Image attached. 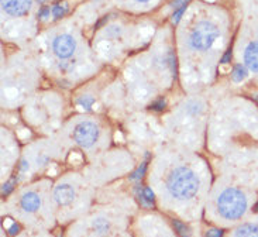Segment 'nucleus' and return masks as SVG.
<instances>
[{
  "instance_id": "nucleus-1",
  "label": "nucleus",
  "mask_w": 258,
  "mask_h": 237,
  "mask_svg": "<svg viewBox=\"0 0 258 237\" xmlns=\"http://www.w3.org/2000/svg\"><path fill=\"white\" fill-rule=\"evenodd\" d=\"M164 189L167 195L178 203L195 201L202 191V178L190 165H176L165 175Z\"/></svg>"
},
{
  "instance_id": "nucleus-2",
  "label": "nucleus",
  "mask_w": 258,
  "mask_h": 237,
  "mask_svg": "<svg viewBox=\"0 0 258 237\" xmlns=\"http://www.w3.org/2000/svg\"><path fill=\"white\" fill-rule=\"evenodd\" d=\"M248 196L238 187H224L219 191L215 199V208L220 219L236 222L244 216L248 210Z\"/></svg>"
},
{
  "instance_id": "nucleus-3",
  "label": "nucleus",
  "mask_w": 258,
  "mask_h": 237,
  "mask_svg": "<svg viewBox=\"0 0 258 237\" xmlns=\"http://www.w3.org/2000/svg\"><path fill=\"white\" fill-rule=\"evenodd\" d=\"M14 209L21 217L40 219L45 213V196L40 188L30 187L21 191L16 198Z\"/></svg>"
},
{
  "instance_id": "nucleus-4",
  "label": "nucleus",
  "mask_w": 258,
  "mask_h": 237,
  "mask_svg": "<svg viewBox=\"0 0 258 237\" xmlns=\"http://www.w3.org/2000/svg\"><path fill=\"white\" fill-rule=\"evenodd\" d=\"M82 198V188L77 181H59L52 191V202L58 210H72Z\"/></svg>"
},
{
  "instance_id": "nucleus-5",
  "label": "nucleus",
  "mask_w": 258,
  "mask_h": 237,
  "mask_svg": "<svg viewBox=\"0 0 258 237\" xmlns=\"http://www.w3.org/2000/svg\"><path fill=\"white\" fill-rule=\"evenodd\" d=\"M217 38H219V30L216 26L209 21H201L192 30L188 42L190 48L196 51H206L215 44Z\"/></svg>"
},
{
  "instance_id": "nucleus-6",
  "label": "nucleus",
  "mask_w": 258,
  "mask_h": 237,
  "mask_svg": "<svg viewBox=\"0 0 258 237\" xmlns=\"http://www.w3.org/2000/svg\"><path fill=\"white\" fill-rule=\"evenodd\" d=\"M99 136H100V130L95 123L92 122H81L75 126V130L72 133L74 141L78 146L82 148H92L98 143Z\"/></svg>"
},
{
  "instance_id": "nucleus-7",
  "label": "nucleus",
  "mask_w": 258,
  "mask_h": 237,
  "mask_svg": "<svg viewBox=\"0 0 258 237\" xmlns=\"http://www.w3.org/2000/svg\"><path fill=\"white\" fill-rule=\"evenodd\" d=\"M75 48H77V42L68 34L58 35L52 42V49H54L55 55L61 60L72 56V54L75 52Z\"/></svg>"
},
{
  "instance_id": "nucleus-8",
  "label": "nucleus",
  "mask_w": 258,
  "mask_h": 237,
  "mask_svg": "<svg viewBox=\"0 0 258 237\" xmlns=\"http://www.w3.org/2000/svg\"><path fill=\"white\" fill-rule=\"evenodd\" d=\"M2 9L10 16H24L30 12L33 0H0Z\"/></svg>"
},
{
  "instance_id": "nucleus-9",
  "label": "nucleus",
  "mask_w": 258,
  "mask_h": 237,
  "mask_svg": "<svg viewBox=\"0 0 258 237\" xmlns=\"http://www.w3.org/2000/svg\"><path fill=\"white\" fill-rule=\"evenodd\" d=\"M244 63L252 72H258V41H252L244 51Z\"/></svg>"
},
{
  "instance_id": "nucleus-10",
  "label": "nucleus",
  "mask_w": 258,
  "mask_h": 237,
  "mask_svg": "<svg viewBox=\"0 0 258 237\" xmlns=\"http://www.w3.org/2000/svg\"><path fill=\"white\" fill-rule=\"evenodd\" d=\"M231 237H258V222H245L237 226Z\"/></svg>"
},
{
  "instance_id": "nucleus-11",
  "label": "nucleus",
  "mask_w": 258,
  "mask_h": 237,
  "mask_svg": "<svg viewBox=\"0 0 258 237\" xmlns=\"http://www.w3.org/2000/svg\"><path fill=\"white\" fill-rule=\"evenodd\" d=\"M245 77H247V71H245L244 67H243V65H236L233 72H231L233 81H234V82H241Z\"/></svg>"
},
{
  "instance_id": "nucleus-12",
  "label": "nucleus",
  "mask_w": 258,
  "mask_h": 237,
  "mask_svg": "<svg viewBox=\"0 0 258 237\" xmlns=\"http://www.w3.org/2000/svg\"><path fill=\"white\" fill-rule=\"evenodd\" d=\"M93 103H95V100H93V98H89V96H84V98H81L78 100V106L85 109V110H89Z\"/></svg>"
},
{
  "instance_id": "nucleus-13",
  "label": "nucleus",
  "mask_w": 258,
  "mask_h": 237,
  "mask_svg": "<svg viewBox=\"0 0 258 237\" xmlns=\"http://www.w3.org/2000/svg\"><path fill=\"white\" fill-rule=\"evenodd\" d=\"M67 12V5H55V6L52 7V16L55 17V19H59V17H62L63 14Z\"/></svg>"
},
{
  "instance_id": "nucleus-14",
  "label": "nucleus",
  "mask_w": 258,
  "mask_h": 237,
  "mask_svg": "<svg viewBox=\"0 0 258 237\" xmlns=\"http://www.w3.org/2000/svg\"><path fill=\"white\" fill-rule=\"evenodd\" d=\"M185 10H186V6L178 9V10L174 13V16H172V21H174V23H178V21L181 20V17L183 16V13H185Z\"/></svg>"
},
{
  "instance_id": "nucleus-15",
  "label": "nucleus",
  "mask_w": 258,
  "mask_h": 237,
  "mask_svg": "<svg viewBox=\"0 0 258 237\" xmlns=\"http://www.w3.org/2000/svg\"><path fill=\"white\" fill-rule=\"evenodd\" d=\"M188 3H189V0H174V2L171 3V7L178 10V9H181V7L186 6Z\"/></svg>"
},
{
  "instance_id": "nucleus-16",
  "label": "nucleus",
  "mask_w": 258,
  "mask_h": 237,
  "mask_svg": "<svg viewBox=\"0 0 258 237\" xmlns=\"http://www.w3.org/2000/svg\"><path fill=\"white\" fill-rule=\"evenodd\" d=\"M206 237H223V230L220 229H212L206 233Z\"/></svg>"
},
{
  "instance_id": "nucleus-17",
  "label": "nucleus",
  "mask_w": 258,
  "mask_h": 237,
  "mask_svg": "<svg viewBox=\"0 0 258 237\" xmlns=\"http://www.w3.org/2000/svg\"><path fill=\"white\" fill-rule=\"evenodd\" d=\"M151 107H153L154 110H162V109L165 107V100H158V102L153 103Z\"/></svg>"
},
{
  "instance_id": "nucleus-18",
  "label": "nucleus",
  "mask_w": 258,
  "mask_h": 237,
  "mask_svg": "<svg viewBox=\"0 0 258 237\" xmlns=\"http://www.w3.org/2000/svg\"><path fill=\"white\" fill-rule=\"evenodd\" d=\"M230 60H231V51L229 49V51H227V52L223 55V58H222V64H223V65H227V64L230 63Z\"/></svg>"
},
{
  "instance_id": "nucleus-19",
  "label": "nucleus",
  "mask_w": 258,
  "mask_h": 237,
  "mask_svg": "<svg viewBox=\"0 0 258 237\" xmlns=\"http://www.w3.org/2000/svg\"><path fill=\"white\" fill-rule=\"evenodd\" d=\"M81 160H82V158H81V155H78L77 153H72L70 155V161L72 162V164H74V162L79 164V162H81Z\"/></svg>"
},
{
  "instance_id": "nucleus-20",
  "label": "nucleus",
  "mask_w": 258,
  "mask_h": 237,
  "mask_svg": "<svg viewBox=\"0 0 258 237\" xmlns=\"http://www.w3.org/2000/svg\"><path fill=\"white\" fill-rule=\"evenodd\" d=\"M49 14V9L48 7H44L41 10V13H40V16H41V19H47V16Z\"/></svg>"
},
{
  "instance_id": "nucleus-21",
  "label": "nucleus",
  "mask_w": 258,
  "mask_h": 237,
  "mask_svg": "<svg viewBox=\"0 0 258 237\" xmlns=\"http://www.w3.org/2000/svg\"><path fill=\"white\" fill-rule=\"evenodd\" d=\"M137 2H141V3H146V2H150V0H137Z\"/></svg>"
},
{
  "instance_id": "nucleus-22",
  "label": "nucleus",
  "mask_w": 258,
  "mask_h": 237,
  "mask_svg": "<svg viewBox=\"0 0 258 237\" xmlns=\"http://www.w3.org/2000/svg\"><path fill=\"white\" fill-rule=\"evenodd\" d=\"M31 237H42V236H31Z\"/></svg>"
},
{
  "instance_id": "nucleus-23",
  "label": "nucleus",
  "mask_w": 258,
  "mask_h": 237,
  "mask_svg": "<svg viewBox=\"0 0 258 237\" xmlns=\"http://www.w3.org/2000/svg\"><path fill=\"white\" fill-rule=\"evenodd\" d=\"M208 2H215V0H208Z\"/></svg>"
}]
</instances>
